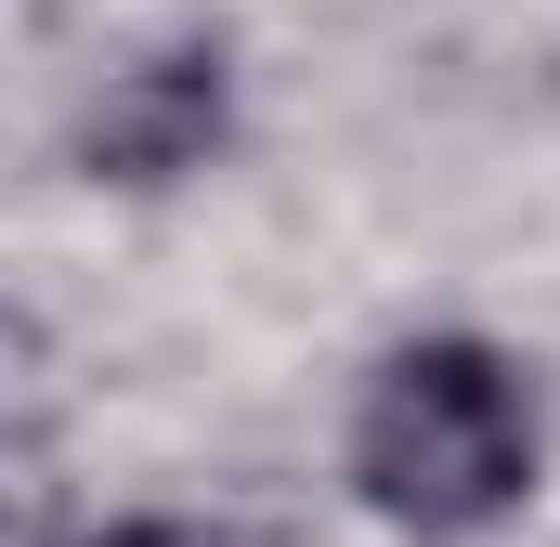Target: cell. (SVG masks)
<instances>
[{
    "label": "cell",
    "instance_id": "cell-1",
    "mask_svg": "<svg viewBox=\"0 0 560 547\" xmlns=\"http://www.w3.org/2000/svg\"><path fill=\"white\" fill-rule=\"evenodd\" d=\"M352 482L405 535H482L535 482V405L522 365L482 339H405L352 405Z\"/></svg>",
    "mask_w": 560,
    "mask_h": 547
},
{
    "label": "cell",
    "instance_id": "cell-2",
    "mask_svg": "<svg viewBox=\"0 0 560 547\" xmlns=\"http://www.w3.org/2000/svg\"><path fill=\"white\" fill-rule=\"evenodd\" d=\"M209 143H222V53H196V39L105 66V92L79 105L92 183H183V170H209Z\"/></svg>",
    "mask_w": 560,
    "mask_h": 547
},
{
    "label": "cell",
    "instance_id": "cell-3",
    "mask_svg": "<svg viewBox=\"0 0 560 547\" xmlns=\"http://www.w3.org/2000/svg\"><path fill=\"white\" fill-rule=\"evenodd\" d=\"M92 547H209V535H183V522H131V535H92Z\"/></svg>",
    "mask_w": 560,
    "mask_h": 547
}]
</instances>
